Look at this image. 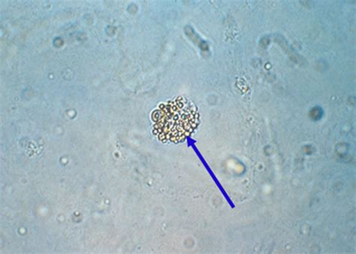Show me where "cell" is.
<instances>
[{
	"instance_id": "obj_1",
	"label": "cell",
	"mask_w": 356,
	"mask_h": 254,
	"mask_svg": "<svg viewBox=\"0 0 356 254\" xmlns=\"http://www.w3.org/2000/svg\"><path fill=\"white\" fill-rule=\"evenodd\" d=\"M153 120L154 131L159 139L180 143L197 127L200 116L197 108L191 101L177 98L157 110Z\"/></svg>"
}]
</instances>
